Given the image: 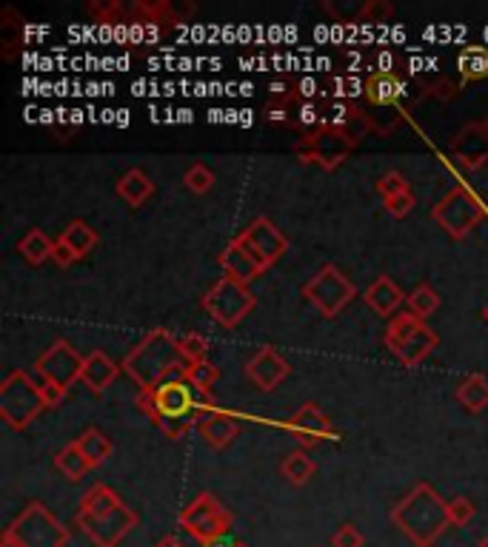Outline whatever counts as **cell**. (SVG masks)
<instances>
[{"instance_id":"6da1fadb","label":"cell","mask_w":488,"mask_h":547,"mask_svg":"<svg viewBox=\"0 0 488 547\" xmlns=\"http://www.w3.org/2000/svg\"><path fill=\"white\" fill-rule=\"evenodd\" d=\"M137 408H141L169 439H180L189 427H197L206 411H217L212 394L197 391L186 376H175L152 391H141Z\"/></svg>"},{"instance_id":"7a4b0ae2","label":"cell","mask_w":488,"mask_h":547,"mask_svg":"<svg viewBox=\"0 0 488 547\" xmlns=\"http://www.w3.org/2000/svg\"><path fill=\"white\" fill-rule=\"evenodd\" d=\"M391 521L417 547H431L434 539L449 528V502H443L429 482H417L414 490L394 505Z\"/></svg>"},{"instance_id":"3957f363","label":"cell","mask_w":488,"mask_h":547,"mask_svg":"<svg viewBox=\"0 0 488 547\" xmlns=\"http://www.w3.org/2000/svg\"><path fill=\"white\" fill-rule=\"evenodd\" d=\"M180 363L183 360H180L177 337L169 328H152L149 334L126 353L121 368L123 373L134 379L141 391H152L166 383V376L175 373Z\"/></svg>"},{"instance_id":"277c9868","label":"cell","mask_w":488,"mask_h":547,"mask_svg":"<svg viewBox=\"0 0 488 547\" xmlns=\"http://www.w3.org/2000/svg\"><path fill=\"white\" fill-rule=\"evenodd\" d=\"M485 214H488L485 203L472 192L469 185L449 188V192L431 205L434 223L443 228L449 237H454V240L469 237L485 220Z\"/></svg>"},{"instance_id":"5b68a950","label":"cell","mask_w":488,"mask_h":547,"mask_svg":"<svg viewBox=\"0 0 488 547\" xmlns=\"http://www.w3.org/2000/svg\"><path fill=\"white\" fill-rule=\"evenodd\" d=\"M40 411H46L40 383H35L32 373L27 371H12L0 383V416H4V422L12 431H23L40 416Z\"/></svg>"},{"instance_id":"8992f818","label":"cell","mask_w":488,"mask_h":547,"mask_svg":"<svg viewBox=\"0 0 488 547\" xmlns=\"http://www.w3.org/2000/svg\"><path fill=\"white\" fill-rule=\"evenodd\" d=\"M254 305H258V297L251 294L249 285L228 277H220L200 300V308L220 328H238L254 311Z\"/></svg>"},{"instance_id":"52a82bcc","label":"cell","mask_w":488,"mask_h":547,"mask_svg":"<svg viewBox=\"0 0 488 547\" xmlns=\"http://www.w3.org/2000/svg\"><path fill=\"white\" fill-rule=\"evenodd\" d=\"M357 142L348 137L343 129L334 126H317L312 131H303L300 142L294 146V154L300 163L306 165H320L323 172L337 169L340 163L348 160V154L355 152Z\"/></svg>"},{"instance_id":"ba28073f","label":"cell","mask_w":488,"mask_h":547,"mask_svg":"<svg viewBox=\"0 0 488 547\" xmlns=\"http://www.w3.org/2000/svg\"><path fill=\"white\" fill-rule=\"evenodd\" d=\"M303 297L317 308L325 320H334L343 308L357 297V289L337 266L329 263L303 285Z\"/></svg>"},{"instance_id":"9c48e42d","label":"cell","mask_w":488,"mask_h":547,"mask_svg":"<svg viewBox=\"0 0 488 547\" xmlns=\"http://www.w3.org/2000/svg\"><path fill=\"white\" fill-rule=\"evenodd\" d=\"M6 531L20 542V547H66L69 542V531L40 502H32Z\"/></svg>"},{"instance_id":"30bf717a","label":"cell","mask_w":488,"mask_h":547,"mask_svg":"<svg viewBox=\"0 0 488 547\" xmlns=\"http://www.w3.org/2000/svg\"><path fill=\"white\" fill-rule=\"evenodd\" d=\"M180 528L192 533L203 547L223 539L231 528V513L220 505L215 493H200L195 502L180 513Z\"/></svg>"},{"instance_id":"8fae6325","label":"cell","mask_w":488,"mask_h":547,"mask_svg":"<svg viewBox=\"0 0 488 547\" xmlns=\"http://www.w3.org/2000/svg\"><path fill=\"white\" fill-rule=\"evenodd\" d=\"M75 525L91 539L95 547H114L121 544L123 536L137 525V513L126 505L106 510V513H80L75 516Z\"/></svg>"},{"instance_id":"7c38bea8","label":"cell","mask_w":488,"mask_h":547,"mask_svg":"<svg viewBox=\"0 0 488 547\" xmlns=\"http://www.w3.org/2000/svg\"><path fill=\"white\" fill-rule=\"evenodd\" d=\"M83 363L86 356H80L72 345L66 340H58L49 351H46L37 365H35V373L40 379H49V383H58L60 388H72L78 379L83 376Z\"/></svg>"},{"instance_id":"4fadbf2b","label":"cell","mask_w":488,"mask_h":547,"mask_svg":"<svg viewBox=\"0 0 488 547\" xmlns=\"http://www.w3.org/2000/svg\"><path fill=\"white\" fill-rule=\"evenodd\" d=\"M217 263H220V268H223V277L238 279V282H243V285H249L251 279H258L260 274H266V271L271 268L258 251L249 248V246L240 240V237H235V240H231V243L220 251Z\"/></svg>"},{"instance_id":"5bb4252c","label":"cell","mask_w":488,"mask_h":547,"mask_svg":"<svg viewBox=\"0 0 488 547\" xmlns=\"http://www.w3.org/2000/svg\"><path fill=\"white\" fill-rule=\"evenodd\" d=\"M286 427L289 434L303 445V447H314L320 445L323 439H334V427H332V419L320 411V405L314 402H303L289 419H286Z\"/></svg>"},{"instance_id":"9a60e30c","label":"cell","mask_w":488,"mask_h":547,"mask_svg":"<svg viewBox=\"0 0 488 547\" xmlns=\"http://www.w3.org/2000/svg\"><path fill=\"white\" fill-rule=\"evenodd\" d=\"M238 237H240V240H243L249 248L258 251L269 266H274L277 259H281V257L289 251V237H286L281 228H277L269 217L251 220Z\"/></svg>"},{"instance_id":"2e32d148","label":"cell","mask_w":488,"mask_h":547,"mask_svg":"<svg viewBox=\"0 0 488 547\" xmlns=\"http://www.w3.org/2000/svg\"><path fill=\"white\" fill-rule=\"evenodd\" d=\"M289 371H292V365H289L286 356L281 351L269 348V345L254 353L249 360V365H246L249 383L258 391H274L289 376Z\"/></svg>"},{"instance_id":"e0dca14e","label":"cell","mask_w":488,"mask_h":547,"mask_svg":"<svg viewBox=\"0 0 488 547\" xmlns=\"http://www.w3.org/2000/svg\"><path fill=\"white\" fill-rule=\"evenodd\" d=\"M449 149L460 160L462 169H469V172H477V169H483V165L488 163V137H485V131H483L480 123H466V126H462L451 137Z\"/></svg>"},{"instance_id":"ac0fdd59","label":"cell","mask_w":488,"mask_h":547,"mask_svg":"<svg viewBox=\"0 0 488 547\" xmlns=\"http://www.w3.org/2000/svg\"><path fill=\"white\" fill-rule=\"evenodd\" d=\"M408 83L400 71L394 75H386V71H371L366 78V100L371 106H400V100L406 98Z\"/></svg>"},{"instance_id":"d6986e66","label":"cell","mask_w":488,"mask_h":547,"mask_svg":"<svg viewBox=\"0 0 488 547\" xmlns=\"http://www.w3.org/2000/svg\"><path fill=\"white\" fill-rule=\"evenodd\" d=\"M366 305L371 308V311H377L380 317L391 320L394 314H400V305H406V294L400 291V285L388 279V277H377L375 282L366 289Z\"/></svg>"},{"instance_id":"ffe728a7","label":"cell","mask_w":488,"mask_h":547,"mask_svg":"<svg viewBox=\"0 0 488 547\" xmlns=\"http://www.w3.org/2000/svg\"><path fill=\"white\" fill-rule=\"evenodd\" d=\"M123 368L111 360V356L106 353V351H91L89 356H86V363H83V376H80V383L91 391V394H103L114 379H118V373H121Z\"/></svg>"},{"instance_id":"44dd1931","label":"cell","mask_w":488,"mask_h":547,"mask_svg":"<svg viewBox=\"0 0 488 547\" xmlns=\"http://www.w3.org/2000/svg\"><path fill=\"white\" fill-rule=\"evenodd\" d=\"M197 434H200V439H203L206 445H212V447L223 450V447H228L231 442L238 439L240 425H238L235 416H228V414H223V411H212V414H206V416L197 422Z\"/></svg>"},{"instance_id":"7402d4cb","label":"cell","mask_w":488,"mask_h":547,"mask_svg":"<svg viewBox=\"0 0 488 547\" xmlns=\"http://www.w3.org/2000/svg\"><path fill=\"white\" fill-rule=\"evenodd\" d=\"M437 342H440V337L434 334L429 325H423L420 331H414L408 340H403L400 345H394L391 353L398 356L406 368H414V365H420L426 356L437 348Z\"/></svg>"},{"instance_id":"603a6c76","label":"cell","mask_w":488,"mask_h":547,"mask_svg":"<svg viewBox=\"0 0 488 547\" xmlns=\"http://www.w3.org/2000/svg\"><path fill=\"white\" fill-rule=\"evenodd\" d=\"M60 240L72 248V254L78 257V259H83V257H89L91 251L98 248V243H101V237H98V231L91 228L86 220H72L69 223L63 231H60Z\"/></svg>"},{"instance_id":"cb8c5ba5","label":"cell","mask_w":488,"mask_h":547,"mask_svg":"<svg viewBox=\"0 0 488 547\" xmlns=\"http://www.w3.org/2000/svg\"><path fill=\"white\" fill-rule=\"evenodd\" d=\"M118 195H121L132 208H137V205H143V203L154 195V183L149 180L146 172L132 169V172H126V174L118 180Z\"/></svg>"},{"instance_id":"d4e9b609","label":"cell","mask_w":488,"mask_h":547,"mask_svg":"<svg viewBox=\"0 0 488 547\" xmlns=\"http://www.w3.org/2000/svg\"><path fill=\"white\" fill-rule=\"evenodd\" d=\"M457 402L466 411H472V414H480V411H485V405H488V379L485 376H480V373H472V376H466L462 383L457 385Z\"/></svg>"},{"instance_id":"484cf974","label":"cell","mask_w":488,"mask_h":547,"mask_svg":"<svg viewBox=\"0 0 488 547\" xmlns=\"http://www.w3.org/2000/svg\"><path fill=\"white\" fill-rule=\"evenodd\" d=\"M360 114L368 126V131H377V134H391L394 129L400 126L403 121V109L400 106H360Z\"/></svg>"},{"instance_id":"4316f807","label":"cell","mask_w":488,"mask_h":547,"mask_svg":"<svg viewBox=\"0 0 488 547\" xmlns=\"http://www.w3.org/2000/svg\"><path fill=\"white\" fill-rule=\"evenodd\" d=\"M75 442L83 450V457L89 459L91 468H101L111 457V442L101 427H89V431H83Z\"/></svg>"},{"instance_id":"83f0119b","label":"cell","mask_w":488,"mask_h":547,"mask_svg":"<svg viewBox=\"0 0 488 547\" xmlns=\"http://www.w3.org/2000/svg\"><path fill=\"white\" fill-rule=\"evenodd\" d=\"M17 251L20 257L27 259L32 266H43L46 259H52V251H55V240H49L40 228H32L23 240L17 243Z\"/></svg>"},{"instance_id":"f1b7e54d","label":"cell","mask_w":488,"mask_h":547,"mask_svg":"<svg viewBox=\"0 0 488 547\" xmlns=\"http://www.w3.org/2000/svg\"><path fill=\"white\" fill-rule=\"evenodd\" d=\"M55 465H58V470L63 473L66 479H72V482H78V479H83L86 473L91 470V465H89V459L83 457V450L78 447V442H69L60 454L55 457Z\"/></svg>"},{"instance_id":"f546056e","label":"cell","mask_w":488,"mask_h":547,"mask_svg":"<svg viewBox=\"0 0 488 547\" xmlns=\"http://www.w3.org/2000/svg\"><path fill=\"white\" fill-rule=\"evenodd\" d=\"M426 325V320H420V317H414L411 311H400V314H394L391 320H388V325H386V348L391 351L394 345H400L403 340H408L414 331H420Z\"/></svg>"},{"instance_id":"4dcf8cb0","label":"cell","mask_w":488,"mask_h":547,"mask_svg":"<svg viewBox=\"0 0 488 547\" xmlns=\"http://www.w3.org/2000/svg\"><path fill=\"white\" fill-rule=\"evenodd\" d=\"M457 68H460L462 83L488 78V55H485V49H480V46H469V49H462L460 58H457Z\"/></svg>"},{"instance_id":"1f68e13d","label":"cell","mask_w":488,"mask_h":547,"mask_svg":"<svg viewBox=\"0 0 488 547\" xmlns=\"http://www.w3.org/2000/svg\"><path fill=\"white\" fill-rule=\"evenodd\" d=\"M281 473L292 485H306L314 477V462L309 459V454H303V450H292L281 465Z\"/></svg>"},{"instance_id":"d6a6232c","label":"cell","mask_w":488,"mask_h":547,"mask_svg":"<svg viewBox=\"0 0 488 547\" xmlns=\"http://www.w3.org/2000/svg\"><path fill=\"white\" fill-rule=\"evenodd\" d=\"M406 305H408V311L414 314V317H420V320H426V317H431L437 308H440V294L431 289V285H417V289L408 294V300H406Z\"/></svg>"},{"instance_id":"836d02e7","label":"cell","mask_w":488,"mask_h":547,"mask_svg":"<svg viewBox=\"0 0 488 547\" xmlns=\"http://www.w3.org/2000/svg\"><path fill=\"white\" fill-rule=\"evenodd\" d=\"M183 376L189 379V383L197 388V391H203V394H212V388H215V383L220 379V368L215 365V363H197V365H186L183 368Z\"/></svg>"},{"instance_id":"e575fe53","label":"cell","mask_w":488,"mask_h":547,"mask_svg":"<svg viewBox=\"0 0 488 547\" xmlns=\"http://www.w3.org/2000/svg\"><path fill=\"white\" fill-rule=\"evenodd\" d=\"M177 348H180V360L186 365H197V363L208 360V340L203 334H197V331H192V334H183L177 340Z\"/></svg>"},{"instance_id":"d590c367","label":"cell","mask_w":488,"mask_h":547,"mask_svg":"<svg viewBox=\"0 0 488 547\" xmlns=\"http://www.w3.org/2000/svg\"><path fill=\"white\" fill-rule=\"evenodd\" d=\"M186 188L195 195H208L215 188V172L203 163L189 165V172H186Z\"/></svg>"},{"instance_id":"8d00e7d4","label":"cell","mask_w":488,"mask_h":547,"mask_svg":"<svg viewBox=\"0 0 488 547\" xmlns=\"http://www.w3.org/2000/svg\"><path fill=\"white\" fill-rule=\"evenodd\" d=\"M394 17V6L386 4V0H368L363 4L360 20L357 23H368V26H380V23H388Z\"/></svg>"},{"instance_id":"74e56055","label":"cell","mask_w":488,"mask_h":547,"mask_svg":"<svg viewBox=\"0 0 488 547\" xmlns=\"http://www.w3.org/2000/svg\"><path fill=\"white\" fill-rule=\"evenodd\" d=\"M406 192H411V188H408V183H406V177L400 172H386L377 180V195L383 197V203L391 200V197H398V195H406Z\"/></svg>"},{"instance_id":"f35d334b","label":"cell","mask_w":488,"mask_h":547,"mask_svg":"<svg viewBox=\"0 0 488 547\" xmlns=\"http://www.w3.org/2000/svg\"><path fill=\"white\" fill-rule=\"evenodd\" d=\"M472 519H474V505H472V499H466V496H454L451 502H449V525H454V528H466Z\"/></svg>"},{"instance_id":"ab89813d","label":"cell","mask_w":488,"mask_h":547,"mask_svg":"<svg viewBox=\"0 0 488 547\" xmlns=\"http://www.w3.org/2000/svg\"><path fill=\"white\" fill-rule=\"evenodd\" d=\"M457 94H460V86H457L454 80H449V78H440V80L429 83V98H434V100H440V103L454 100Z\"/></svg>"},{"instance_id":"60d3db41","label":"cell","mask_w":488,"mask_h":547,"mask_svg":"<svg viewBox=\"0 0 488 547\" xmlns=\"http://www.w3.org/2000/svg\"><path fill=\"white\" fill-rule=\"evenodd\" d=\"M414 192H406V195H398V197H391V200H386L383 205H386V211L391 214V217H398V220H403L406 214H411V208H414Z\"/></svg>"},{"instance_id":"b9f144b4","label":"cell","mask_w":488,"mask_h":547,"mask_svg":"<svg viewBox=\"0 0 488 547\" xmlns=\"http://www.w3.org/2000/svg\"><path fill=\"white\" fill-rule=\"evenodd\" d=\"M332 547H363V533L355 525H340L332 536Z\"/></svg>"},{"instance_id":"7bdbcfd3","label":"cell","mask_w":488,"mask_h":547,"mask_svg":"<svg viewBox=\"0 0 488 547\" xmlns=\"http://www.w3.org/2000/svg\"><path fill=\"white\" fill-rule=\"evenodd\" d=\"M40 396L46 402V408H55L63 402L66 396V388H60L58 383H49V379H40Z\"/></svg>"},{"instance_id":"ee69618b","label":"cell","mask_w":488,"mask_h":547,"mask_svg":"<svg viewBox=\"0 0 488 547\" xmlns=\"http://www.w3.org/2000/svg\"><path fill=\"white\" fill-rule=\"evenodd\" d=\"M52 263L58 266V268H69V266H75L78 263V257L72 254V248H69L60 237L55 240V251H52Z\"/></svg>"},{"instance_id":"f6af8a7d","label":"cell","mask_w":488,"mask_h":547,"mask_svg":"<svg viewBox=\"0 0 488 547\" xmlns=\"http://www.w3.org/2000/svg\"><path fill=\"white\" fill-rule=\"evenodd\" d=\"M398 66H400L398 55H394V52H380L377 55V68H371V71H386V75H394V71H398Z\"/></svg>"},{"instance_id":"bcb514c9","label":"cell","mask_w":488,"mask_h":547,"mask_svg":"<svg viewBox=\"0 0 488 547\" xmlns=\"http://www.w3.org/2000/svg\"><path fill=\"white\" fill-rule=\"evenodd\" d=\"M154 547H186V544H183V542H180L177 536H163V539H160V542H157Z\"/></svg>"},{"instance_id":"7dc6e473","label":"cell","mask_w":488,"mask_h":547,"mask_svg":"<svg viewBox=\"0 0 488 547\" xmlns=\"http://www.w3.org/2000/svg\"><path fill=\"white\" fill-rule=\"evenodd\" d=\"M0 547H20V542H17L9 531H4V539H0Z\"/></svg>"},{"instance_id":"c3c4849f","label":"cell","mask_w":488,"mask_h":547,"mask_svg":"<svg viewBox=\"0 0 488 547\" xmlns=\"http://www.w3.org/2000/svg\"><path fill=\"white\" fill-rule=\"evenodd\" d=\"M480 126H483V131H485V137H488V114L480 121Z\"/></svg>"},{"instance_id":"681fc988","label":"cell","mask_w":488,"mask_h":547,"mask_svg":"<svg viewBox=\"0 0 488 547\" xmlns=\"http://www.w3.org/2000/svg\"><path fill=\"white\" fill-rule=\"evenodd\" d=\"M477 547H488V533H485V536H483V539L477 542Z\"/></svg>"},{"instance_id":"f907efd6","label":"cell","mask_w":488,"mask_h":547,"mask_svg":"<svg viewBox=\"0 0 488 547\" xmlns=\"http://www.w3.org/2000/svg\"><path fill=\"white\" fill-rule=\"evenodd\" d=\"M483 320H485V322H488V305H485V308H483Z\"/></svg>"},{"instance_id":"816d5d0a","label":"cell","mask_w":488,"mask_h":547,"mask_svg":"<svg viewBox=\"0 0 488 547\" xmlns=\"http://www.w3.org/2000/svg\"><path fill=\"white\" fill-rule=\"evenodd\" d=\"M235 547H251V544H246V542H235Z\"/></svg>"},{"instance_id":"f5cc1de1","label":"cell","mask_w":488,"mask_h":547,"mask_svg":"<svg viewBox=\"0 0 488 547\" xmlns=\"http://www.w3.org/2000/svg\"><path fill=\"white\" fill-rule=\"evenodd\" d=\"M317 547H320V544H317Z\"/></svg>"}]
</instances>
